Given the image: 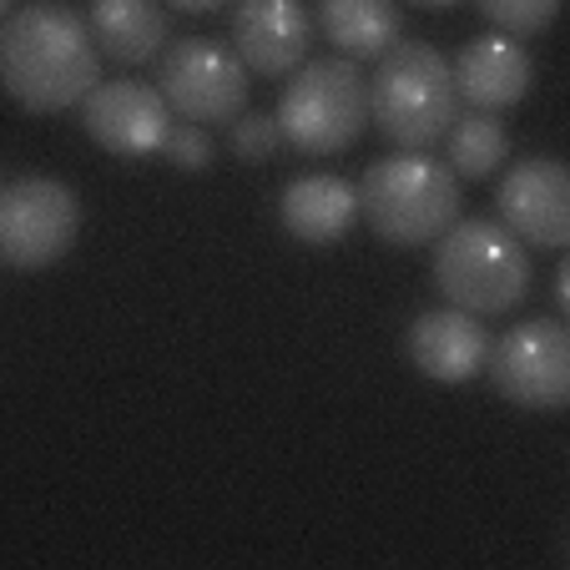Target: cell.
<instances>
[{
    "label": "cell",
    "instance_id": "1",
    "mask_svg": "<svg viewBox=\"0 0 570 570\" xmlns=\"http://www.w3.org/2000/svg\"><path fill=\"white\" fill-rule=\"evenodd\" d=\"M101 81V51L87 31V16L56 0L16 6L0 26V87L31 117H56L81 107Z\"/></svg>",
    "mask_w": 570,
    "mask_h": 570
},
{
    "label": "cell",
    "instance_id": "2",
    "mask_svg": "<svg viewBox=\"0 0 570 570\" xmlns=\"http://www.w3.org/2000/svg\"><path fill=\"white\" fill-rule=\"evenodd\" d=\"M460 117L454 71L434 46L399 41L374 61L368 76V121L399 151H430Z\"/></svg>",
    "mask_w": 570,
    "mask_h": 570
},
{
    "label": "cell",
    "instance_id": "3",
    "mask_svg": "<svg viewBox=\"0 0 570 570\" xmlns=\"http://www.w3.org/2000/svg\"><path fill=\"white\" fill-rule=\"evenodd\" d=\"M358 217L389 248H424L460 223V177L430 151H394L358 183Z\"/></svg>",
    "mask_w": 570,
    "mask_h": 570
},
{
    "label": "cell",
    "instance_id": "4",
    "mask_svg": "<svg viewBox=\"0 0 570 570\" xmlns=\"http://www.w3.org/2000/svg\"><path fill=\"white\" fill-rule=\"evenodd\" d=\"M434 288L474 318L515 313L530 293V253L495 217H460L434 237Z\"/></svg>",
    "mask_w": 570,
    "mask_h": 570
},
{
    "label": "cell",
    "instance_id": "5",
    "mask_svg": "<svg viewBox=\"0 0 570 570\" xmlns=\"http://www.w3.org/2000/svg\"><path fill=\"white\" fill-rule=\"evenodd\" d=\"M368 127V81L358 61L323 56L303 61L278 97V131L303 157H338Z\"/></svg>",
    "mask_w": 570,
    "mask_h": 570
},
{
    "label": "cell",
    "instance_id": "6",
    "mask_svg": "<svg viewBox=\"0 0 570 570\" xmlns=\"http://www.w3.org/2000/svg\"><path fill=\"white\" fill-rule=\"evenodd\" d=\"M81 237V197L61 177H16L0 187V263L41 273Z\"/></svg>",
    "mask_w": 570,
    "mask_h": 570
},
{
    "label": "cell",
    "instance_id": "7",
    "mask_svg": "<svg viewBox=\"0 0 570 570\" xmlns=\"http://www.w3.org/2000/svg\"><path fill=\"white\" fill-rule=\"evenodd\" d=\"M484 374L500 399L535 414H560L570 404V334L560 318L515 323L490 344Z\"/></svg>",
    "mask_w": 570,
    "mask_h": 570
},
{
    "label": "cell",
    "instance_id": "8",
    "mask_svg": "<svg viewBox=\"0 0 570 570\" xmlns=\"http://www.w3.org/2000/svg\"><path fill=\"white\" fill-rule=\"evenodd\" d=\"M157 91L173 107V117L197 121V127H233L248 111V66L227 46L187 36L161 56Z\"/></svg>",
    "mask_w": 570,
    "mask_h": 570
},
{
    "label": "cell",
    "instance_id": "9",
    "mask_svg": "<svg viewBox=\"0 0 570 570\" xmlns=\"http://www.w3.org/2000/svg\"><path fill=\"white\" fill-rule=\"evenodd\" d=\"M500 227L530 248H566L570 243V173L556 157H525L495 187Z\"/></svg>",
    "mask_w": 570,
    "mask_h": 570
},
{
    "label": "cell",
    "instance_id": "10",
    "mask_svg": "<svg viewBox=\"0 0 570 570\" xmlns=\"http://www.w3.org/2000/svg\"><path fill=\"white\" fill-rule=\"evenodd\" d=\"M81 127L111 157H151L167 141L173 107L161 101L157 87L141 81H97L81 101Z\"/></svg>",
    "mask_w": 570,
    "mask_h": 570
},
{
    "label": "cell",
    "instance_id": "11",
    "mask_svg": "<svg viewBox=\"0 0 570 570\" xmlns=\"http://www.w3.org/2000/svg\"><path fill=\"white\" fill-rule=\"evenodd\" d=\"M313 16L303 0H243L233 11V51L253 76H288L308 61Z\"/></svg>",
    "mask_w": 570,
    "mask_h": 570
},
{
    "label": "cell",
    "instance_id": "12",
    "mask_svg": "<svg viewBox=\"0 0 570 570\" xmlns=\"http://www.w3.org/2000/svg\"><path fill=\"white\" fill-rule=\"evenodd\" d=\"M404 354L434 384H470L484 374V354H490V328L484 318L464 308H430L414 318L410 338H404Z\"/></svg>",
    "mask_w": 570,
    "mask_h": 570
},
{
    "label": "cell",
    "instance_id": "13",
    "mask_svg": "<svg viewBox=\"0 0 570 570\" xmlns=\"http://www.w3.org/2000/svg\"><path fill=\"white\" fill-rule=\"evenodd\" d=\"M454 91L460 101H470L474 111H510L525 101L530 81H535V66L530 51L515 36H474L460 56H454Z\"/></svg>",
    "mask_w": 570,
    "mask_h": 570
},
{
    "label": "cell",
    "instance_id": "14",
    "mask_svg": "<svg viewBox=\"0 0 570 570\" xmlns=\"http://www.w3.org/2000/svg\"><path fill=\"white\" fill-rule=\"evenodd\" d=\"M278 217L283 233L298 237L303 248H328L358 223V187L338 173H308L283 187Z\"/></svg>",
    "mask_w": 570,
    "mask_h": 570
},
{
    "label": "cell",
    "instance_id": "15",
    "mask_svg": "<svg viewBox=\"0 0 570 570\" xmlns=\"http://www.w3.org/2000/svg\"><path fill=\"white\" fill-rule=\"evenodd\" d=\"M87 31L97 41L101 61L147 66L167 46V6L161 0H91Z\"/></svg>",
    "mask_w": 570,
    "mask_h": 570
},
{
    "label": "cell",
    "instance_id": "16",
    "mask_svg": "<svg viewBox=\"0 0 570 570\" xmlns=\"http://www.w3.org/2000/svg\"><path fill=\"white\" fill-rule=\"evenodd\" d=\"M313 26L348 61H379L389 46L404 41L399 0H318V21Z\"/></svg>",
    "mask_w": 570,
    "mask_h": 570
},
{
    "label": "cell",
    "instance_id": "17",
    "mask_svg": "<svg viewBox=\"0 0 570 570\" xmlns=\"http://www.w3.org/2000/svg\"><path fill=\"white\" fill-rule=\"evenodd\" d=\"M450 141V173L464 183H484L495 177L510 157V131L500 127L495 111H470V117H454V127L444 131Z\"/></svg>",
    "mask_w": 570,
    "mask_h": 570
},
{
    "label": "cell",
    "instance_id": "18",
    "mask_svg": "<svg viewBox=\"0 0 570 570\" xmlns=\"http://www.w3.org/2000/svg\"><path fill=\"white\" fill-rule=\"evenodd\" d=\"M474 6H480L484 21L495 26L500 36H515V41L550 31L560 16V0H474Z\"/></svg>",
    "mask_w": 570,
    "mask_h": 570
},
{
    "label": "cell",
    "instance_id": "19",
    "mask_svg": "<svg viewBox=\"0 0 570 570\" xmlns=\"http://www.w3.org/2000/svg\"><path fill=\"white\" fill-rule=\"evenodd\" d=\"M161 157L173 161L177 173H207L217 157V141H213V131L197 127V121H173L167 141H161Z\"/></svg>",
    "mask_w": 570,
    "mask_h": 570
},
{
    "label": "cell",
    "instance_id": "20",
    "mask_svg": "<svg viewBox=\"0 0 570 570\" xmlns=\"http://www.w3.org/2000/svg\"><path fill=\"white\" fill-rule=\"evenodd\" d=\"M227 147H233L243 161H268L273 151L283 147L278 117H263V111H243V117L227 127Z\"/></svg>",
    "mask_w": 570,
    "mask_h": 570
},
{
    "label": "cell",
    "instance_id": "21",
    "mask_svg": "<svg viewBox=\"0 0 570 570\" xmlns=\"http://www.w3.org/2000/svg\"><path fill=\"white\" fill-rule=\"evenodd\" d=\"M167 6H177V11H187V16H207V11H217V6H227V0H167Z\"/></svg>",
    "mask_w": 570,
    "mask_h": 570
},
{
    "label": "cell",
    "instance_id": "22",
    "mask_svg": "<svg viewBox=\"0 0 570 570\" xmlns=\"http://www.w3.org/2000/svg\"><path fill=\"white\" fill-rule=\"evenodd\" d=\"M556 308H560V313L570 308V268H566V263L556 268Z\"/></svg>",
    "mask_w": 570,
    "mask_h": 570
},
{
    "label": "cell",
    "instance_id": "23",
    "mask_svg": "<svg viewBox=\"0 0 570 570\" xmlns=\"http://www.w3.org/2000/svg\"><path fill=\"white\" fill-rule=\"evenodd\" d=\"M420 11H450V6H460V0H414Z\"/></svg>",
    "mask_w": 570,
    "mask_h": 570
},
{
    "label": "cell",
    "instance_id": "24",
    "mask_svg": "<svg viewBox=\"0 0 570 570\" xmlns=\"http://www.w3.org/2000/svg\"><path fill=\"white\" fill-rule=\"evenodd\" d=\"M16 11V0H0V26H6V16Z\"/></svg>",
    "mask_w": 570,
    "mask_h": 570
}]
</instances>
